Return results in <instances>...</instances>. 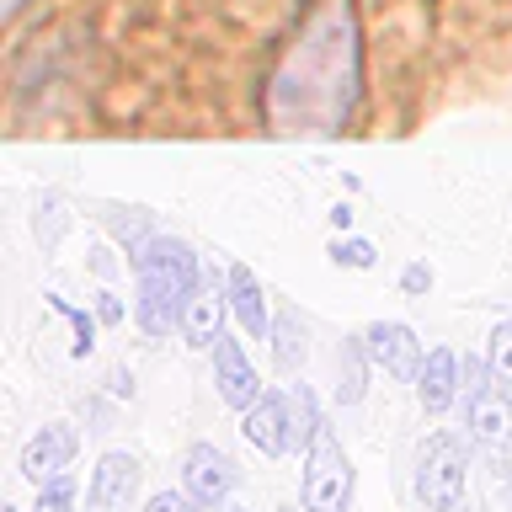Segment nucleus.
Segmentation results:
<instances>
[{"label":"nucleus","instance_id":"19","mask_svg":"<svg viewBox=\"0 0 512 512\" xmlns=\"http://www.w3.org/2000/svg\"><path fill=\"white\" fill-rule=\"evenodd\" d=\"M48 304H54V310H59L64 320H70V326H75V342H70V352H75V358H86V352L96 347V320H91L86 310H75L70 299H59V294H48Z\"/></svg>","mask_w":512,"mask_h":512},{"label":"nucleus","instance_id":"4","mask_svg":"<svg viewBox=\"0 0 512 512\" xmlns=\"http://www.w3.org/2000/svg\"><path fill=\"white\" fill-rule=\"evenodd\" d=\"M304 512H352V459L331 427L315 432L304 448V480H299Z\"/></svg>","mask_w":512,"mask_h":512},{"label":"nucleus","instance_id":"22","mask_svg":"<svg viewBox=\"0 0 512 512\" xmlns=\"http://www.w3.org/2000/svg\"><path fill=\"white\" fill-rule=\"evenodd\" d=\"M144 512H203V507L192 502L187 491H155L150 502H144Z\"/></svg>","mask_w":512,"mask_h":512},{"label":"nucleus","instance_id":"10","mask_svg":"<svg viewBox=\"0 0 512 512\" xmlns=\"http://www.w3.org/2000/svg\"><path fill=\"white\" fill-rule=\"evenodd\" d=\"M75 448H80V432H75L70 422L38 427V432L27 438V448H22V475L32 480V486H43V480H54L59 470H70Z\"/></svg>","mask_w":512,"mask_h":512},{"label":"nucleus","instance_id":"28","mask_svg":"<svg viewBox=\"0 0 512 512\" xmlns=\"http://www.w3.org/2000/svg\"><path fill=\"white\" fill-rule=\"evenodd\" d=\"M502 491H507V502H512V475H507V480H502Z\"/></svg>","mask_w":512,"mask_h":512},{"label":"nucleus","instance_id":"7","mask_svg":"<svg viewBox=\"0 0 512 512\" xmlns=\"http://www.w3.org/2000/svg\"><path fill=\"white\" fill-rule=\"evenodd\" d=\"M139 475H144V464L134 454H123V448L102 454L86 480V512H128L139 496Z\"/></svg>","mask_w":512,"mask_h":512},{"label":"nucleus","instance_id":"11","mask_svg":"<svg viewBox=\"0 0 512 512\" xmlns=\"http://www.w3.org/2000/svg\"><path fill=\"white\" fill-rule=\"evenodd\" d=\"M214 384H219V400L230 411H251L262 400V379H256L251 358L240 352L235 336H219L214 342Z\"/></svg>","mask_w":512,"mask_h":512},{"label":"nucleus","instance_id":"13","mask_svg":"<svg viewBox=\"0 0 512 512\" xmlns=\"http://www.w3.org/2000/svg\"><path fill=\"white\" fill-rule=\"evenodd\" d=\"M459 368H464V358H454L448 347H432L427 352L422 374H416V400H422L427 416H443L459 400Z\"/></svg>","mask_w":512,"mask_h":512},{"label":"nucleus","instance_id":"18","mask_svg":"<svg viewBox=\"0 0 512 512\" xmlns=\"http://www.w3.org/2000/svg\"><path fill=\"white\" fill-rule=\"evenodd\" d=\"M486 358H491V374H496V384H502V390L512 395V315H507V320H496Z\"/></svg>","mask_w":512,"mask_h":512},{"label":"nucleus","instance_id":"17","mask_svg":"<svg viewBox=\"0 0 512 512\" xmlns=\"http://www.w3.org/2000/svg\"><path fill=\"white\" fill-rule=\"evenodd\" d=\"M288 416H294V448H310L315 443V432L326 427V416H320V400H315V390L310 384H294L288 390Z\"/></svg>","mask_w":512,"mask_h":512},{"label":"nucleus","instance_id":"25","mask_svg":"<svg viewBox=\"0 0 512 512\" xmlns=\"http://www.w3.org/2000/svg\"><path fill=\"white\" fill-rule=\"evenodd\" d=\"M331 224H336V230H352V208L336 203V208H331Z\"/></svg>","mask_w":512,"mask_h":512},{"label":"nucleus","instance_id":"21","mask_svg":"<svg viewBox=\"0 0 512 512\" xmlns=\"http://www.w3.org/2000/svg\"><path fill=\"white\" fill-rule=\"evenodd\" d=\"M331 262L336 267H352V272H368L379 262V251L368 240H331Z\"/></svg>","mask_w":512,"mask_h":512},{"label":"nucleus","instance_id":"8","mask_svg":"<svg viewBox=\"0 0 512 512\" xmlns=\"http://www.w3.org/2000/svg\"><path fill=\"white\" fill-rule=\"evenodd\" d=\"M240 438H246L262 459H283L294 448V416H288L283 390H262L251 411H240Z\"/></svg>","mask_w":512,"mask_h":512},{"label":"nucleus","instance_id":"9","mask_svg":"<svg viewBox=\"0 0 512 512\" xmlns=\"http://www.w3.org/2000/svg\"><path fill=\"white\" fill-rule=\"evenodd\" d=\"M224 315H235V310H230V283L203 278L198 288H192L187 310H182V336H187V347L214 352V342L224 336Z\"/></svg>","mask_w":512,"mask_h":512},{"label":"nucleus","instance_id":"26","mask_svg":"<svg viewBox=\"0 0 512 512\" xmlns=\"http://www.w3.org/2000/svg\"><path fill=\"white\" fill-rule=\"evenodd\" d=\"M22 6H27V0H0V11H6V16H16Z\"/></svg>","mask_w":512,"mask_h":512},{"label":"nucleus","instance_id":"12","mask_svg":"<svg viewBox=\"0 0 512 512\" xmlns=\"http://www.w3.org/2000/svg\"><path fill=\"white\" fill-rule=\"evenodd\" d=\"M464 427L480 448H512V395L502 384H491L475 400H464Z\"/></svg>","mask_w":512,"mask_h":512},{"label":"nucleus","instance_id":"2","mask_svg":"<svg viewBox=\"0 0 512 512\" xmlns=\"http://www.w3.org/2000/svg\"><path fill=\"white\" fill-rule=\"evenodd\" d=\"M128 267L139 278V299H134V320L144 336H171L182 331V310L192 299V288L203 283V267L192 256L187 240L171 235H150L139 251H128Z\"/></svg>","mask_w":512,"mask_h":512},{"label":"nucleus","instance_id":"5","mask_svg":"<svg viewBox=\"0 0 512 512\" xmlns=\"http://www.w3.org/2000/svg\"><path fill=\"white\" fill-rule=\"evenodd\" d=\"M235 480H240L235 459L224 454V448H214V443H192L182 454V491L198 507H224L235 496Z\"/></svg>","mask_w":512,"mask_h":512},{"label":"nucleus","instance_id":"3","mask_svg":"<svg viewBox=\"0 0 512 512\" xmlns=\"http://www.w3.org/2000/svg\"><path fill=\"white\" fill-rule=\"evenodd\" d=\"M470 480V443L459 432H432L416 448V502L427 512H459Z\"/></svg>","mask_w":512,"mask_h":512},{"label":"nucleus","instance_id":"24","mask_svg":"<svg viewBox=\"0 0 512 512\" xmlns=\"http://www.w3.org/2000/svg\"><path fill=\"white\" fill-rule=\"evenodd\" d=\"M96 320H102V326H118V320H123V299L102 288V294H96Z\"/></svg>","mask_w":512,"mask_h":512},{"label":"nucleus","instance_id":"15","mask_svg":"<svg viewBox=\"0 0 512 512\" xmlns=\"http://www.w3.org/2000/svg\"><path fill=\"white\" fill-rule=\"evenodd\" d=\"M368 342L363 336H352V342H342V352H336V406H358V400L368 395Z\"/></svg>","mask_w":512,"mask_h":512},{"label":"nucleus","instance_id":"6","mask_svg":"<svg viewBox=\"0 0 512 512\" xmlns=\"http://www.w3.org/2000/svg\"><path fill=\"white\" fill-rule=\"evenodd\" d=\"M363 342H368L374 368H384V374L400 379V384H416L427 352H422V342H416V331L406 326V320H374V326L363 331Z\"/></svg>","mask_w":512,"mask_h":512},{"label":"nucleus","instance_id":"23","mask_svg":"<svg viewBox=\"0 0 512 512\" xmlns=\"http://www.w3.org/2000/svg\"><path fill=\"white\" fill-rule=\"evenodd\" d=\"M400 288H406V294H416V299H422L427 288H432V267H427V262H411L406 272H400Z\"/></svg>","mask_w":512,"mask_h":512},{"label":"nucleus","instance_id":"20","mask_svg":"<svg viewBox=\"0 0 512 512\" xmlns=\"http://www.w3.org/2000/svg\"><path fill=\"white\" fill-rule=\"evenodd\" d=\"M32 512H75V475L59 470L54 480H43L38 486V507Z\"/></svg>","mask_w":512,"mask_h":512},{"label":"nucleus","instance_id":"16","mask_svg":"<svg viewBox=\"0 0 512 512\" xmlns=\"http://www.w3.org/2000/svg\"><path fill=\"white\" fill-rule=\"evenodd\" d=\"M304 358H310V342H304V326L299 315H272V368L278 374H299Z\"/></svg>","mask_w":512,"mask_h":512},{"label":"nucleus","instance_id":"14","mask_svg":"<svg viewBox=\"0 0 512 512\" xmlns=\"http://www.w3.org/2000/svg\"><path fill=\"white\" fill-rule=\"evenodd\" d=\"M230 310H235V320H240V331L246 336H272V315H267V294H262V283H256V272L251 267H230Z\"/></svg>","mask_w":512,"mask_h":512},{"label":"nucleus","instance_id":"1","mask_svg":"<svg viewBox=\"0 0 512 512\" xmlns=\"http://www.w3.org/2000/svg\"><path fill=\"white\" fill-rule=\"evenodd\" d=\"M363 96V32L352 0H310L262 86V123L278 139L347 134Z\"/></svg>","mask_w":512,"mask_h":512},{"label":"nucleus","instance_id":"30","mask_svg":"<svg viewBox=\"0 0 512 512\" xmlns=\"http://www.w3.org/2000/svg\"><path fill=\"white\" fill-rule=\"evenodd\" d=\"M6 512H16V507H6Z\"/></svg>","mask_w":512,"mask_h":512},{"label":"nucleus","instance_id":"27","mask_svg":"<svg viewBox=\"0 0 512 512\" xmlns=\"http://www.w3.org/2000/svg\"><path fill=\"white\" fill-rule=\"evenodd\" d=\"M219 512H251V507H246V502H235V496H230V502H224Z\"/></svg>","mask_w":512,"mask_h":512},{"label":"nucleus","instance_id":"29","mask_svg":"<svg viewBox=\"0 0 512 512\" xmlns=\"http://www.w3.org/2000/svg\"><path fill=\"white\" fill-rule=\"evenodd\" d=\"M278 512H299V507H278Z\"/></svg>","mask_w":512,"mask_h":512}]
</instances>
